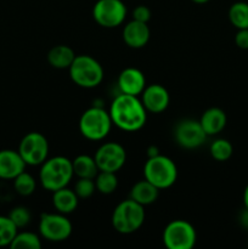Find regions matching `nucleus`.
I'll return each mask as SVG.
<instances>
[{"instance_id":"14","label":"nucleus","mask_w":248,"mask_h":249,"mask_svg":"<svg viewBox=\"0 0 248 249\" xmlns=\"http://www.w3.org/2000/svg\"><path fill=\"white\" fill-rule=\"evenodd\" d=\"M117 85L119 91L123 94L140 96L147 84H146L145 74L139 68L126 67L119 73Z\"/></svg>"},{"instance_id":"21","label":"nucleus","mask_w":248,"mask_h":249,"mask_svg":"<svg viewBox=\"0 0 248 249\" xmlns=\"http://www.w3.org/2000/svg\"><path fill=\"white\" fill-rule=\"evenodd\" d=\"M72 167L74 177L85 179H95L97 173L100 172L94 156L89 155H78L72 160Z\"/></svg>"},{"instance_id":"13","label":"nucleus","mask_w":248,"mask_h":249,"mask_svg":"<svg viewBox=\"0 0 248 249\" xmlns=\"http://www.w3.org/2000/svg\"><path fill=\"white\" fill-rule=\"evenodd\" d=\"M140 96L143 107L150 113H163L169 106L170 95L168 90L160 84L146 85Z\"/></svg>"},{"instance_id":"23","label":"nucleus","mask_w":248,"mask_h":249,"mask_svg":"<svg viewBox=\"0 0 248 249\" xmlns=\"http://www.w3.org/2000/svg\"><path fill=\"white\" fill-rule=\"evenodd\" d=\"M40 235L31 232V231H22L17 232L12 240L10 248L11 249H41Z\"/></svg>"},{"instance_id":"10","label":"nucleus","mask_w":248,"mask_h":249,"mask_svg":"<svg viewBox=\"0 0 248 249\" xmlns=\"http://www.w3.org/2000/svg\"><path fill=\"white\" fill-rule=\"evenodd\" d=\"M128 9L122 0H97L92 6V18L104 28H117L124 23Z\"/></svg>"},{"instance_id":"19","label":"nucleus","mask_w":248,"mask_h":249,"mask_svg":"<svg viewBox=\"0 0 248 249\" xmlns=\"http://www.w3.org/2000/svg\"><path fill=\"white\" fill-rule=\"evenodd\" d=\"M158 196H159V190L146 179L135 182L131 186L130 194H129V198L134 199L143 207L155 203Z\"/></svg>"},{"instance_id":"4","label":"nucleus","mask_w":248,"mask_h":249,"mask_svg":"<svg viewBox=\"0 0 248 249\" xmlns=\"http://www.w3.org/2000/svg\"><path fill=\"white\" fill-rule=\"evenodd\" d=\"M68 72L71 80L83 89H94L99 87L105 77L102 65L90 55L75 56Z\"/></svg>"},{"instance_id":"2","label":"nucleus","mask_w":248,"mask_h":249,"mask_svg":"<svg viewBox=\"0 0 248 249\" xmlns=\"http://www.w3.org/2000/svg\"><path fill=\"white\" fill-rule=\"evenodd\" d=\"M73 173L72 160L65 156H55L48 158L39 170V181L46 191L53 192L66 187L72 181Z\"/></svg>"},{"instance_id":"18","label":"nucleus","mask_w":248,"mask_h":249,"mask_svg":"<svg viewBox=\"0 0 248 249\" xmlns=\"http://www.w3.org/2000/svg\"><path fill=\"white\" fill-rule=\"evenodd\" d=\"M53 207L56 212L68 215L73 213L78 208L79 197L73 189H68V186L62 187L53 192Z\"/></svg>"},{"instance_id":"29","label":"nucleus","mask_w":248,"mask_h":249,"mask_svg":"<svg viewBox=\"0 0 248 249\" xmlns=\"http://www.w3.org/2000/svg\"><path fill=\"white\" fill-rule=\"evenodd\" d=\"M9 218L17 226V229H23L31 223L32 214L29 209L26 208V207L17 206L11 209V212L9 213Z\"/></svg>"},{"instance_id":"33","label":"nucleus","mask_w":248,"mask_h":249,"mask_svg":"<svg viewBox=\"0 0 248 249\" xmlns=\"http://www.w3.org/2000/svg\"><path fill=\"white\" fill-rule=\"evenodd\" d=\"M243 204H245V208L248 211V184L245 187V191H243Z\"/></svg>"},{"instance_id":"9","label":"nucleus","mask_w":248,"mask_h":249,"mask_svg":"<svg viewBox=\"0 0 248 249\" xmlns=\"http://www.w3.org/2000/svg\"><path fill=\"white\" fill-rule=\"evenodd\" d=\"M18 153L27 165H41L49 158V141L45 135L38 131L26 134L19 141Z\"/></svg>"},{"instance_id":"7","label":"nucleus","mask_w":248,"mask_h":249,"mask_svg":"<svg viewBox=\"0 0 248 249\" xmlns=\"http://www.w3.org/2000/svg\"><path fill=\"white\" fill-rule=\"evenodd\" d=\"M162 241L168 249H192L197 242L196 229L187 220H172L163 230Z\"/></svg>"},{"instance_id":"15","label":"nucleus","mask_w":248,"mask_h":249,"mask_svg":"<svg viewBox=\"0 0 248 249\" xmlns=\"http://www.w3.org/2000/svg\"><path fill=\"white\" fill-rule=\"evenodd\" d=\"M122 36L126 46L131 49H142L150 41L151 31L147 23L131 19L124 26Z\"/></svg>"},{"instance_id":"20","label":"nucleus","mask_w":248,"mask_h":249,"mask_svg":"<svg viewBox=\"0 0 248 249\" xmlns=\"http://www.w3.org/2000/svg\"><path fill=\"white\" fill-rule=\"evenodd\" d=\"M75 53L71 46L60 44L55 45L49 50L46 58H48L49 65L56 70H68L72 65L73 60L75 58Z\"/></svg>"},{"instance_id":"11","label":"nucleus","mask_w":248,"mask_h":249,"mask_svg":"<svg viewBox=\"0 0 248 249\" xmlns=\"http://www.w3.org/2000/svg\"><path fill=\"white\" fill-rule=\"evenodd\" d=\"M94 158L100 172L117 173L125 164L126 151L121 143L109 141L99 146Z\"/></svg>"},{"instance_id":"28","label":"nucleus","mask_w":248,"mask_h":249,"mask_svg":"<svg viewBox=\"0 0 248 249\" xmlns=\"http://www.w3.org/2000/svg\"><path fill=\"white\" fill-rule=\"evenodd\" d=\"M74 192L79 199H87L91 197L96 191V186H95L94 179H85V178H77L74 187H73Z\"/></svg>"},{"instance_id":"17","label":"nucleus","mask_w":248,"mask_h":249,"mask_svg":"<svg viewBox=\"0 0 248 249\" xmlns=\"http://www.w3.org/2000/svg\"><path fill=\"white\" fill-rule=\"evenodd\" d=\"M199 123L206 131L207 136H215L225 129L228 124V116L224 109L219 107H211L202 113Z\"/></svg>"},{"instance_id":"3","label":"nucleus","mask_w":248,"mask_h":249,"mask_svg":"<svg viewBox=\"0 0 248 249\" xmlns=\"http://www.w3.org/2000/svg\"><path fill=\"white\" fill-rule=\"evenodd\" d=\"M145 207L134 199L128 198L117 204L112 213L111 223L118 233L131 235L140 230L145 223Z\"/></svg>"},{"instance_id":"6","label":"nucleus","mask_w":248,"mask_h":249,"mask_svg":"<svg viewBox=\"0 0 248 249\" xmlns=\"http://www.w3.org/2000/svg\"><path fill=\"white\" fill-rule=\"evenodd\" d=\"M143 179L158 190H167L177 182V167L172 158L158 155L147 158L143 165Z\"/></svg>"},{"instance_id":"1","label":"nucleus","mask_w":248,"mask_h":249,"mask_svg":"<svg viewBox=\"0 0 248 249\" xmlns=\"http://www.w3.org/2000/svg\"><path fill=\"white\" fill-rule=\"evenodd\" d=\"M108 112L113 125L128 133L142 129L147 121V111L139 96L123 92L114 97Z\"/></svg>"},{"instance_id":"5","label":"nucleus","mask_w":248,"mask_h":249,"mask_svg":"<svg viewBox=\"0 0 248 249\" xmlns=\"http://www.w3.org/2000/svg\"><path fill=\"white\" fill-rule=\"evenodd\" d=\"M112 125L113 123L109 112L100 106H92L85 109L78 124L82 136L89 141H101L106 139Z\"/></svg>"},{"instance_id":"25","label":"nucleus","mask_w":248,"mask_h":249,"mask_svg":"<svg viewBox=\"0 0 248 249\" xmlns=\"http://www.w3.org/2000/svg\"><path fill=\"white\" fill-rule=\"evenodd\" d=\"M209 153L216 162H226L233 153V146L228 139H215L209 146Z\"/></svg>"},{"instance_id":"31","label":"nucleus","mask_w":248,"mask_h":249,"mask_svg":"<svg viewBox=\"0 0 248 249\" xmlns=\"http://www.w3.org/2000/svg\"><path fill=\"white\" fill-rule=\"evenodd\" d=\"M235 44L238 49L248 50V28L237 29L235 34Z\"/></svg>"},{"instance_id":"26","label":"nucleus","mask_w":248,"mask_h":249,"mask_svg":"<svg viewBox=\"0 0 248 249\" xmlns=\"http://www.w3.org/2000/svg\"><path fill=\"white\" fill-rule=\"evenodd\" d=\"M12 182H14L15 191H16L19 196L28 197L35 192L36 180L34 179L33 175L27 173L26 170L22 172L21 174L17 175V177L12 180Z\"/></svg>"},{"instance_id":"27","label":"nucleus","mask_w":248,"mask_h":249,"mask_svg":"<svg viewBox=\"0 0 248 249\" xmlns=\"http://www.w3.org/2000/svg\"><path fill=\"white\" fill-rule=\"evenodd\" d=\"M17 232L18 229L9 215H0V247H10Z\"/></svg>"},{"instance_id":"32","label":"nucleus","mask_w":248,"mask_h":249,"mask_svg":"<svg viewBox=\"0 0 248 249\" xmlns=\"http://www.w3.org/2000/svg\"><path fill=\"white\" fill-rule=\"evenodd\" d=\"M159 155V150H158L157 146H150L147 148V158L155 157V156Z\"/></svg>"},{"instance_id":"8","label":"nucleus","mask_w":248,"mask_h":249,"mask_svg":"<svg viewBox=\"0 0 248 249\" xmlns=\"http://www.w3.org/2000/svg\"><path fill=\"white\" fill-rule=\"evenodd\" d=\"M39 235L48 242L58 243L67 241L73 232V225L66 214L43 213L39 219Z\"/></svg>"},{"instance_id":"34","label":"nucleus","mask_w":248,"mask_h":249,"mask_svg":"<svg viewBox=\"0 0 248 249\" xmlns=\"http://www.w3.org/2000/svg\"><path fill=\"white\" fill-rule=\"evenodd\" d=\"M192 2H195V4H199V5H203V4H207V2H209L211 0H191Z\"/></svg>"},{"instance_id":"30","label":"nucleus","mask_w":248,"mask_h":249,"mask_svg":"<svg viewBox=\"0 0 248 249\" xmlns=\"http://www.w3.org/2000/svg\"><path fill=\"white\" fill-rule=\"evenodd\" d=\"M131 16H133V19H135V21L147 23L151 19V10L146 5H138L133 10V12H131Z\"/></svg>"},{"instance_id":"16","label":"nucleus","mask_w":248,"mask_h":249,"mask_svg":"<svg viewBox=\"0 0 248 249\" xmlns=\"http://www.w3.org/2000/svg\"><path fill=\"white\" fill-rule=\"evenodd\" d=\"M27 164L22 160L18 151L1 150L0 151V179L14 180L22 172L26 170Z\"/></svg>"},{"instance_id":"24","label":"nucleus","mask_w":248,"mask_h":249,"mask_svg":"<svg viewBox=\"0 0 248 249\" xmlns=\"http://www.w3.org/2000/svg\"><path fill=\"white\" fill-rule=\"evenodd\" d=\"M94 180L96 191L105 196L112 195L118 187V178H117L116 173L99 172Z\"/></svg>"},{"instance_id":"12","label":"nucleus","mask_w":248,"mask_h":249,"mask_svg":"<svg viewBox=\"0 0 248 249\" xmlns=\"http://www.w3.org/2000/svg\"><path fill=\"white\" fill-rule=\"evenodd\" d=\"M206 131L202 128L199 121L196 119H182L175 125V142L185 150H195L203 145L207 140Z\"/></svg>"},{"instance_id":"22","label":"nucleus","mask_w":248,"mask_h":249,"mask_svg":"<svg viewBox=\"0 0 248 249\" xmlns=\"http://www.w3.org/2000/svg\"><path fill=\"white\" fill-rule=\"evenodd\" d=\"M228 17L236 29L248 28V2L236 1L229 7Z\"/></svg>"}]
</instances>
